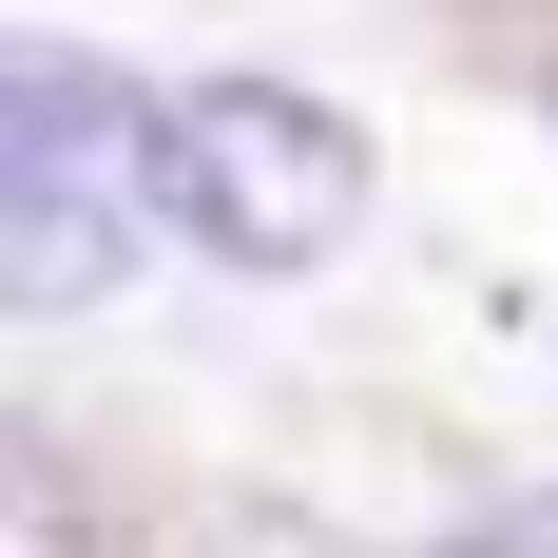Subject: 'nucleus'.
I'll return each mask as SVG.
<instances>
[{
	"mask_svg": "<svg viewBox=\"0 0 558 558\" xmlns=\"http://www.w3.org/2000/svg\"><path fill=\"white\" fill-rule=\"evenodd\" d=\"M155 231H193L231 270H328L366 231V135L289 77H193V97H155Z\"/></svg>",
	"mask_w": 558,
	"mask_h": 558,
	"instance_id": "nucleus-1",
	"label": "nucleus"
},
{
	"mask_svg": "<svg viewBox=\"0 0 558 558\" xmlns=\"http://www.w3.org/2000/svg\"><path fill=\"white\" fill-rule=\"evenodd\" d=\"M173 558H366V539H328V520H289V501H213Z\"/></svg>",
	"mask_w": 558,
	"mask_h": 558,
	"instance_id": "nucleus-4",
	"label": "nucleus"
},
{
	"mask_svg": "<svg viewBox=\"0 0 558 558\" xmlns=\"http://www.w3.org/2000/svg\"><path fill=\"white\" fill-rule=\"evenodd\" d=\"M0 193H97L155 231V97L77 39H0Z\"/></svg>",
	"mask_w": 558,
	"mask_h": 558,
	"instance_id": "nucleus-2",
	"label": "nucleus"
},
{
	"mask_svg": "<svg viewBox=\"0 0 558 558\" xmlns=\"http://www.w3.org/2000/svg\"><path fill=\"white\" fill-rule=\"evenodd\" d=\"M116 270H135V213H97V193H0V308H97Z\"/></svg>",
	"mask_w": 558,
	"mask_h": 558,
	"instance_id": "nucleus-3",
	"label": "nucleus"
},
{
	"mask_svg": "<svg viewBox=\"0 0 558 558\" xmlns=\"http://www.w3.org/2000/svg\"><path fill=\"white\" fill-rule=\"evenodd\" d=\"M482 558H558V482H539V501H501V520H482Z\"/></svg>",
	"mask_w": 558,
	"mask_h": 558,
	"instance_id": "nucleus-5",
	"label": "nucleus"
},
{
	"mask_svg": "<svg viewBox=\"0 0 558 558\" xmlns=\"http://www.w3.org/2000/svg\"><path fill=\"white\" fill-rule=\"evenodd\" d=\"M20 520H39V482H20V444H0V539H20Z\"/></svg>",
	"mask_w": 558,
	"mask_h": 558,
	"instance_id": "nucleus-6",
	"label": "nucleus"
}]
</instances>
